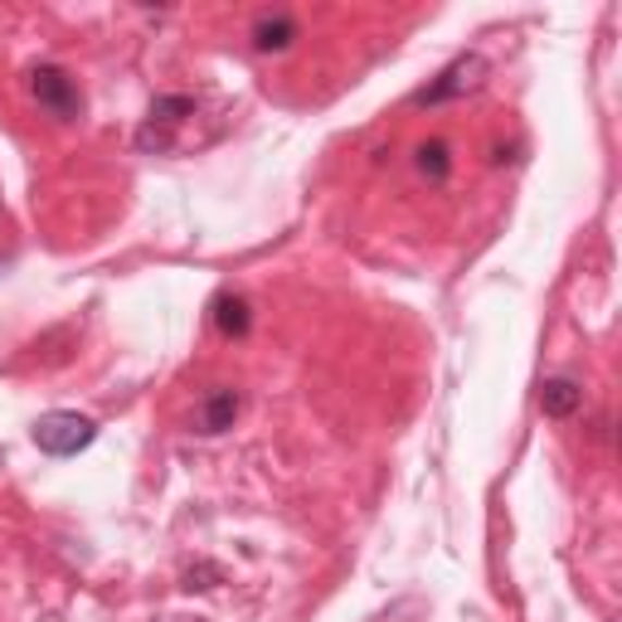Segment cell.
<instances>
[{
	"mask_svg": "<svg viewBox=\"0 0 622 622\" xmlns=\"http://www.w3.org/2000/svg\"><path fill=\"white\" fill-rule=\"evenodd\" d=\"M486 74V59L482 54H462L452 69H443L438 83H428L423 92H413V102L419 108H433V102H452V98H462V92H472L476 83H482Z\"/></svg>",
	"mask_w": 622,
	"mask_h": 622,
	"instance_id": "obj_3",
	"label": "cell"
},
{
	"mask_svg": "<svg viewBox=\"0 0 622 622\" xmlns=\"http://www.w3.org/2000/svg\"><path fill=\"white\" fill-rule=\"evenodd\" d=\"M92 438H98V423L74 409H54L35 423V448L49 452V458H78Z\"/></svg>",
	"mask_w": 622,
	"mask_h": 622,
	"instance_id": "obj_1",
	"label": "cell"
},
{
	"mask_svg": "<svg viewBox=\"0 0 622 622\" xmlns=\"http://www.w3.org/2000/svg\"><path fill=\"white\" fill-rule=\"evenodd\" d=\"M195 112V98H185V92H175V98H156L151 102V127H161V132H171L175 122H185Z\"/></svg>",
	"mask_w": 622,
	"mask_h": 622,
	"instance_id": "obj_8",
	"label": "cell"
},
{
	"mask_svg": "<svg viewBox=\"0 0 622 622\" xmlns=\"http://www.w3.org/2000/svg\"><path fill=\"white\" fill-rule=\"evenodd\" d=\"M419 171L428 175V181H443V175L452 171V147L448 141H423L419 147Z\"/></svg>",
	"mask_w": 622,
	"mask_h": 622,
	"instance_id": "obj_9",
	"label": "cell"
},
{
	"mask_svg": "<svg viewBox=\"0 0 622 622\" xmlns=\"http://www.w3.org/2000/svg\"><path fill=\"white\" fill-rule=\"evenodd\" d=\"M220 569H214V564H200V569H190V574H185V588H214V584H220Z\"/></svg>",
	"mask_w": 622,
	"mask_h": 622,
	"instance_id": "obj_10",
	"label": "cell"
},
{
	"mask_svg": "<svg viewBox=\"0 0 622 622\" xmlns=\"http://www.w3.org/2000/svg\"><path fill=\"white\" fill-rule=\"evenodd\" d=\"M248 39H253L258 54H283V49H293V39H302V25L287 10H263L248 29Z\"/></svg>",
	"mask_w": 622,
	"mask_h": 622,
	"instance_id": "obj_4",
	"label": "cell"
},
{
	"mask_svg": "<svg viewBox=\"0 0 622 622\" xmlns=\"http://www.w3.org/2000/svg\"><path fill=\"white\" fill-rule=\"evenodd\" d=\"M29 98L39 102V112L54 122H78L83 117V92L74 74H64L59 64H39L29 69Z\"/></svg>",
	"mask_w": 622,
	"mask_h": 622,
	"instance_id": "obj_2",
	"label": "cell"
},
{
	"mask_svg": "<svg viewBox=\"0 0 622 622\" xmlns=\"http://www.w3.org/2000/svg\"><path fill=\"white\" fill-rule=\"evenodd\" d=\"M579 403H584V385H579V380L549 375L545 385H540V409H545V419H574Z\"/></svg>",
	"mask_w": 622,
	"mask_h": 622,
	"instance_id": "obj_6",
	"label": "cell"
},
{
	"mask_svg": "<svg viewBox=\"0 0 622 622\" xmlns=\"http://www.w3.org/2000/svg\"><path fill=\"white\" fill-rule=\"evenodd\" d=\"M214 326H220V336H248V326H253V316H248V302L238 293H220L214 297Z\"/></svg>",
	"mask_w": 622,
	"mask_h": 622,
	"instance_id": "obj_7",
	"label": "cell"
},
{
	"mask_svg": "<svg viewBox=\"0 0 622 622\" xmlns=\"http://www.w3.org/2000/svg\"><path fill=\"white\" fill-rule=\"evenodd\" d=\"M238 409H244V399H238V389H229V385L210 389V394H204V403H200V409H195V428H200L204 438H220V433H229V428H234Z\"/></svg>",
	"mask_w": 622,
	"mask_h": 622,
	"instance_id": "obj_5",
	"label": "cell"
}]
</instances>
